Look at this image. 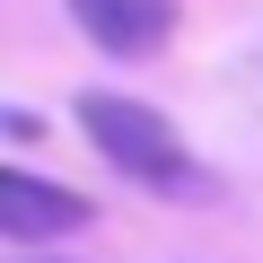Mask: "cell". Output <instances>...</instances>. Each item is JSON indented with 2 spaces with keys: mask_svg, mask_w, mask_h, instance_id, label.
<instances>
[{
  "mask_svg": "<svg viewBox=\"0 0 263 263\" xmlns=\"http://www.w3.org/2000/svg\"><path fill=\"white\" fill-rule=\"evenodd\" d=\"M79 132H88V149H97L123 184H141V193H176V202H202V193H211V176H202L193 149H184V132H176L158 105L123 97V88H88V97H79Z\"/></svg>",
  "mask_w": 263,
  "mask_h": 263,
  "instance_id": "obj_1",
  "label": "cell"
},
{
  "mask_svg": "<svg viewBox=\"0 0 263 263\" xmlns=\"http://www.w3.org/2000/svg\"><path fill=\"white\" fill-rule=\"evenodd\" d=\"M9 263H44V254H9Z\"/></svg>",
  "mask_w": 263,
  "mask_h": 263,
  "instance_id": "obj_4",
  "label": "cell"
},
{
  "mask_svg": "<svg viewBox=\"0 0 263 263\" xmlns=\"http://www.w3.org/2000/svg\"><path fill=\"white\" fill-rule=\"evenodd\" d=\"M88 219H97V202L79 184H53L35 167H0V246H9V254H35V246L70 237Z\"/></svg>",
  "mask_w": 263,
  "mask_h": 263,
  "instance_id": "obj_2",
  "label": "cell"
},
{
  "mask_svg": "<svg viewBox=\"0 0 263 263\" xmlns=\"http://www.w3.org/2000/svg\"><path fill=\"white\" fill-rule=\"evenodd\" d=\"M70 9V27L97 44V53H114V62H149V53H167V35H176V0H62Z\"/></svg>",
  "mask_w": 263,
  "mask_h": 263,
  "instance_id": "obj_3",
  "label": "cell"
}]
</instances>
